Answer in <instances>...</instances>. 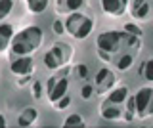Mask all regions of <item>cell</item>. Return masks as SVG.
Wrapping results in <instances>:
<instances>
[{"mask_svg":"<svg viewBox=\"0 0 153 128\" xmlns=\"http://www.w3.org/2000/svg\"><path fill=\"white\" fill-rule=\"evenodd\" d=\"M42 29L36 25H31L27 29L19 31L17 35L12 36V42H10V50H12L13 58H19V55H31L33 52H36L42 44Z\"/></svg>","mask_w":153,"mask_h":128,"instance_id":"cell-1","label":"cell"},{"mask_svg":"<svg viewBox=\"0 0 153 128\" xmlns=\"http://www.w3.org/2000/svg\"><path fill=\"white\" fill-rule=\"evenodd\" d=\"M92 27H94V21L90 19V17H86L84 13H79V12L69 13V17H67V21H65V31L69 33L71 36L79 38V40L86 38V36L92 33Z\"/></svg>","mask_w":153,"mask_h":128,"instance_id":"cell-2","label":"cell"},{"mask_svg":"<svg viewBox=\"0 0 153 128\" xmlns=\"http://www.w3.org/2000/svg\"><path fill=\"white\" fill-rule=\"evenodd\" d=\"M151 96H153V90L149 86H147V88H140V92L134 96V113H136L140 118L149 117L153 113Z\"/></svg>","mask_w":153,"mask_h":128,"instance_id":"cell-3","label":"cell"},{"mask_svg":"<svg viewBox=\"0 0 153 128\" xmlns=\"http://www.w3.org/2000/svg\"><path fill=\"white\" fill-rule=\"evenodd\" d=\"M98 50L107 52V54H115L119 48H121V42H123V33L119 31H109V33H102L98 36Z\"/></svg>","mask_w":153,"mask_h":128,"instance_id":"cell-4","label":"cell"},{"mask_svg":"<svg viewBox=\"0 0 153 128\" xmlns=\"http://www.w3.org/2000/svg\"><path fill=\"white\" fill-rule=\"evenodd\" d=\"M69 59L67 58V48H61V46H54L48 54L44 55V65L48 69H57Z\"/></svg>","mask_w":153,"mask_h":128,"instance_id":"cell-5","label":"cell"},{"mask_svg":"<svg viewBox=\"0 0 153 128\" xmlns=\"http://www.w3.org/2000/svg\"><path fill=\"white\" fill-rule=\"evenodd\" d=\"M33 67H35V63H33V58H29V55H19L10 65V69L16 77H27L33 71Z\"/></svg>","mask_w":153,"mask_h":128,"instance_id":"cell-6","label":"cell"},{"mask_svg":"<svg viewBox=\"0 0 153 128\" xmlns=\"http://www.w3.org/2000/svg\"><path fill=\"white\" fill-rule=\"evenodd\" d=\"M128 6V0H102V10L109 16H121Z\"/></svg>","mask_w":153,"mask_h":128,"instance_id":"cell-7","label":"cell"},{"mask_svg":"<svg viewBox=\"0 0 153 128\" xmlns=\"http://www.w3.org/2000/svg\"><path fill=\"white\" fill-rule=\"evenodd\" d=\"M67 88H69V80H67L65 77L57 78L56 84L52 86V90L48 92V99H50V103H56L59 98H63L65 94H67Z\"/></svg>","mask_w":153,"mask_h":128,"instance_id":"cell-8","label":"cell"},{"mask_svg":"<svg viewBox=\"0 0 153 128\" xmlns=\"http://www.w3.org/2000/svg\"><path fill=\"white\" fill-rule=\"evenodd\" d=\"M113 82H115V77L109 69H102L96 75V88H98V92H105L107 88H111Z\"/></svg>","mask_w":153,"mask_h":128,"instance_id":"cell-9","label":"cell"},{"mask_svg":"<svg viewBox=\"0 0 153 128\" xmlns=\"http://www.w3.org/2000/svg\"><path fill=\"white\" fill-rule=\"evenodd\" d=\"M100 111H102V117L107 118V121H117V118L123 117V111H121V107H119V103H107L105 101Z\"/></svg>","mask_w":153,"mask_h":128,"instance_id":"cell-10","label":"cell"},{"mask_svg":"<svg viewBox=\"0 0 153 128\" xmlns=\"http://www.w3.org/2000/svg\"><path fill=\"white\" fill-rule=\"evenodd\" d=\"M12 36H13L12 25H8V23H0V54H2V52H6V50L10 48Z\"/></svg>","mask_w":153,"mask_h":128,"instance_id":"cell-11","label":"cell"},{"mask_svg":"<svg viewBox=\"0 0 153 128\" xmlns=\"http://www.w3.org/2000/svg\"><path fill=\"white\" fill-rule=\"evenodd\" d=\"M36 117H38L36 109L35 107H27V109L21 111V115H19V118H17V124L19 126H31L33 122L36 121Z\"/></svg>","mask_w":153,"mask_h":128,"instance_id":"cell-12","label":"cell"},{"mask_svg":"<svg viewBox=\"0 0 153 128\" xmlns=\"http://www.w3.org/2000/svg\"><path fill=\"white\" fill-rule=\"evenodd\" d=\"M126 98H128V88L126 86H119V88H115L113 92L109 94L105 101L107 103H124Z\"/></svg>","mask_w":153,"mask_h":128,"instance_id":"cell-13","label":"cell"},{"mask_svg":"<svg viewBox=\"0 0 153 128\" xmlns=\"http://www.w3.org/2000/svg\"><path fill=\"white\" fill-rule=\"evenodd\" d=\"M80 6H82V0H59V8L65 10L63 13H73L80 10Z\"/></svg>","mask_w":153,"mask_h":128,"instance_id":"cell-14","label":"cell"},{"mask_svg":"<svg viewBox=\"0 0 153 128\" xmlns=\"http://www.w3.org/2000/svg\"><path fill=\"white\" fill-rule=\"evenodd\" d=\"M149 10H151V6H149V2H143V4H140L138 8H134L132 10V17L134 19H146L147 16H149Z\"/></svg>","mask_w":153,"mask_h":128,"instance_id":"cell-15","label":"cell"},{"mask_svg":"<svg viewBox=\"0 0 153 128\" xmlns=\"http://www.w3.org/2000/svg\"><path fill=\"white\" fill-rule=\"evenodd\" d=\"M27 8L33 13H42L48 8V0H27Z\"/></svg>","mask_w":153,"mask_h":128,"instance_id":"cell-16","label":"cell"},{"mask_svg":"<svg viewBox=\"0 0 153 128\" xmlns=\"http://www.w3.org/2000/svg\"><path fill=\"white\" fill-rule=\"evenodd\" d=\"M138 73L143 75L146 77V80H153V59H146L143 63L140 65V69H138Z\"/></svg>","mask_w":153,"mask_h":128,"instance_id":"cell-17","label":"cell"},{"mask_svg":"<svg viewBox=\"0 0 153 128\" xmlns=\"http://www.w3.org/2000/svg\"><path fill=\"white\" fill-rule=\"evenodd\" d=\"M63 126H84V121H82V117L79 115V113H73V115H69L63 121Z\"/></svg>","mask_w":153,"mask_h":128,"instance_id":"cell-18","label":"cell"},{"mask_svg":"<svg viewBox=\"0 0 153 128\" xmlns=\"http://www.w3.org/2000/svg\"><path fill=\"white\" fill-rule=\"evenodd\" d=\"M132 61H134L132 54H124V55H121V59L117 61V69H119V71H126V69H130V67H132Z\"/></svg>","mask_w":153,"mask_h":128,"instance_id":"cell-19","label":"cell"},{"mask_svg":"<svg viewBox=\"0 0 153 128\" xmlns=\"http://www.w3.org/2000/svg\"><path fill=\"white\" fill-rule=\"evenodd\" d=\"M12 8H13V0H0V21L12 12Z\"/></svg>","mask_w":153,"mask_h":128,"instance_id":"cell-20","label":"cell"},{"mask_svg":"<svg viewBox=\"0 0 153 128\" xmlns=\"http://www.w3.org/2000/svg\"><path fill=\"white\" fill-rule=\"evenodd\" d=\"M124 101H126V121H132L134 118V115H136V113H134V98H126L124 99Z\"/></svg>","mask_w":153,"mask_h":128,"instance_id":"cell-21","label":"cell"},{"mask_svg":"<svg viewBox=\"0 0 153 128\" xmlns=\"http://www.w3.org/2000/svg\"><path fill=\"white\" fill-rule=\"evenodd\" d=\"M124 31L130 33V35H134V36H142V29L136 27L134 23H126V25H124Z\"/></svg>","mask_w":153,"mask_h":128,"instance_id":"cell-22","label":"cell"},{"mask_svg":"<svg viewBox=\"0 0 153 128\" xmlns=\"http://www.w3.org/2000/svg\"><path fill=\"white\" fill-rule=\"evenodd\" d=\"M92 94H94V86H92V84H84L82 90H80V96H82L84 99H90Z\"/></svg>","mask_w":153,"mask_h":128,"instance_id":"cell-23","label":"cell"},{"mask_svg":"<svg viewBox=\"0 0 153 128\" xmlns=\"http://www.w3.org/2000/svg\"><path fill=\"white\" fill-rule=\"evenodd\" d=\"M69 101H71V99H69V96L65 94L63 98H59V99H57L54 105H56V109H65V107H69Z\"/></svg>","mask_w":153,"mask_h":128,"instance_id":"cell-24","label":"cell"},{"mask_svg":"<svg viewBox=\"0 0 153 128\" xmlns=\"http://www.w3.org/2000/svg\"><path fill=\"white\" fill-rule=\"evenodd\" d=\"M76 75H79L80 78H86L88 77V67H86V65H76Z\"/></svg>","mask_w":153,"mask_h":128,"instance_id":"cell-25","label":"cell"},{"mask_svg":"<svg viewBox=\"0 0 153 128\" xmlns=\"http://www.w3.org/2000/svg\"><path fill=\"white\" fill-rule=\"evenodd\" d=\"M33 94H35V98H40V94H42V84L40 82L33 84Z\"/></svg>","mask_w":153,"mask_h":128,"instance_id":"cell-26","label":"cell"},{"mask_svg":"<svg viewBox=\"0 0 153 128\" xmlns=\"http://www.w3.org/2000/svg\"><path fill=\"white\" fill-rule=\"evenodd\" d=\"M54 31H56V35H61V33H63V23H61V21H56L54 23Z\"/></svg>","mask_w":153,"mask_h":128,"instance_id":"cell-27","label":"cell"},{"mask_svg":"<svg viewBox=\"0 0 153 128\" xmlns=\"http://www.w3.org/2000/svg\"><path fill=\"white\" fill-rule=\"evenodd\" d=\"M56 80H57L56 77H52L50 80H48V84H46V92H50V90H52V86H54V84H56Z\"/></svg>","mask_w":153,"mask_h":128,"instance_id":"cell-28","label":"cell"},{"mask_svg":"<svg viewBox=\"0 0 153 128\" xmlns=\"http://www.w3.org/2000/svg\"><path fill=\"white\" fill-rule=\"evenodd\" d=\"M143 2H146V0H132V10H134V8H138V6H140V4H143Z\"/></svg>","mask_w":153,"mask_h":128,"instance_id":"cell-29","label":"cell"},{"mask_svg":"<svg viewBox=\"0 0 153 128\" xmlns=\"http://www.w3.org/2000/svg\"><path fill=\"white\" fill-rule=\"evenodd\" d=\"M4 126H6V121H4V117L0 115V128H4Z\"/></svg>","mask_w":153,"mask_h":128,"instance_id":"cell-30","label":"cell"}]
</instances>
